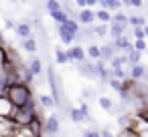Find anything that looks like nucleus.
<instances>
[{"label": "nucleus", "mask_w": 148, "mask_h": 137, "mask_svg": "<svg viewBox=\"0 0 148 137\" xmlns=\"http://www.w3.org/2000/svg\"><path fill=\"white\" fill-rule=\"evenodd\" d=\"M67 55H69V59H71V61H75V63H79V61H85V59H87L85 51H83L79 45L69 47V49H67Z\"/></svg>", "instance_id": "nucleus-11"}, {"label": "nucleus", "mask_w": 148, "mask_h": 137, "mask_svg": "<svg viewBox=\"0 0 148 137\" xmlns=\"http://www.w3.org/2000/svg\"><path fill=\"white\" fill-rule=\"evenodd\" d=\"M85 55H87V59H99V47L97 45H89L87 47V51H85Z\"/></svg>", "instance_id": "nucleus-28"}, {"label": "nucleus", "mask_w": 148, "mask_h": 137, "mask_svg": "<svg viewBox=\"0 0 148 137\" xmlns=\"http://www.w3.org/2000/svg\"><path fill=\"white\" fill-rule=\"evenodd\" d=\"M91 28H93V34H95L97 38H103V36L108 34V22H97V24H91Z\"/></svg>", "instance_id": "nucleus-23"}, {"label": "nucleus", "mask_w": 148, "mask_h": 137, "mask_svg": "<svg viewBox=\"0 0 148 137\" xmlns=\"http://www.w3.org/2000/svg\"><path fill=\"white\" fill-rule=\"evenodd\" d=\"M144 6V0H132V6L130 8H142Z\"/></svg>", "instance_id": "nucleus-40"}, {"label": "nucleus", "mask_w": 148, "mask_h": 137, "mask_svg": "<svg viewBox=\"0 0 148 137\" xmlns=\"http://www.w3.org/2000/svg\"><path fill=\"white\" fill-rule=\"evenodd\" d=\"M77 71H79V75H83V77H87V79H95V77H97L95 63H89L87 59L77 63Z\"/></svg>", "instance_id": "nucleus-4"}, {"label": "nucleus", "mask_w": 148, "mask_h": 137, "mask_svg": "<svg viewBox=\"0 0 148 137\" xmlns=\"http://www.w3.org/2000/svg\"><path fill=\"white\" fill-rule=\"evenodd\" d=\"M14 121L10 117H0V137H12Z\"/></svg>", "instance_id": "nucleus-9"}, {"label": "nucleus", "mask_w": 148, "mask_h": 137, "mask_svg": "<svg viewBox=\"0 0 148 137\" xmlns=\"http://www.w3.org/2000/svg\"><path fill=\"white\" fill-rule=\"evenodd\" d=\"M14 73H16V81H21V83H27V85H31L33 81H35V75L31 73V69H29V65H16L14 67Z\"/></svg>", "instance_id": "nucleus-3"}, {"label": "nucleus", "mask_w": 148, "mask_h": 137, "mask_svg": "<svg viewBox=\"0 0 148 137\" xmlns=\"http://www.w3.org/2000/svg\"><path fill=\"white\" fill-rule=\"evenodd\" d=\"M132 47L144 53V51L148 49V43H146V38H134V43H132Z\"/></svg>", "instance_id": "nucleus-34"}, {"label": "nucleus", "mask_w": 148, "mask_h": 137, "mask_svg": "<svg viewBox=\"0 0 148 137\" xmlns=\"http://www.w3.org/2000/svg\"><path fill=\"white\" fill-rule=\"evenodd\" d=\"M146 75V67H142L140 63L138 65H130V71H128V77H132L134 81H142Z\"/></svg>", "instance_id": "nucleus-13"}, {"label": "nucleus", "mask_w": 148, "mask_h": 137, "mask_svg": "<svg viewBox=\"0 0 148 137\" xmlns=\"http://www.w3.org/2000/svg\"><path fill=\"white\" fill-rule=\"evenodd\" d=\"M12 137H35V133H33L31 125H14Z\"/></svg>", "instance_id": "nucleus-16"}, {"label": "nucleus", "mask_w": 148, "mask_h": 137, "mask_svg": "<svg viewBox=\"0 0 148 137\" xmlns=\"http://www.w3.org/2000/svg\"><path fill=\"white\" fill-rule=\"evenodd\" d=\"M77 22H79V24H93V22H95V12H93V8H89V6L79 8V12H77Z\"/></svg>", "instance_id": "nucleus-6"}, {"label": "nucleus", "mask_w": 148, "mask_h": 137, "mask_svg": "<svg viewBox=\"0 0 148 137\" xmlns=\"http://www.w3.org/2000/svg\"><path fill=\"white\" fill-rule=\"evenodd\" d=\"M21 47L27 51V53H31V55H35V53H39V40L31 34V36H27V38H23V43H21Z\"/></svg>", "instance_id": "nucleus-12"}, {"label": "nucleus", "mask_w": 148, "mask_h": 137, "mask_svg": "<svg viewBox=\"0 0 148 137\" xmlns=\"http://www.w3.org/2000/svg\"><path fill=\"white\" fill-rule=\"evenodd\" d=\"M146 53H148V49H146Z\"/></svg>", "instance_id": "nucleus-49"}, {"label": "nucleus", "mask_w": 148, "mask_h": 137, "mask_svg": "<svg viewBox=\"0 0 148 137\" xmlns=\"http://www.w3.org/2000/svg\"><path fill=\"white\" fill-rule=\"evenodd\" d=\"M67 117H69L73 123H83V121H85V117L81 115V111H79L77 107H69V111H67Z\"/></svg>", "instance_id": "nucleus-21"}, {"label": "nucleus", "mask_w": 148, "mask_h": 137, "mask_svg": "<svg viewBox=\"0 0 148 137\" xmlns=\"http://www.w3.org/2000/svg\"><path fill=\"white\" fill-rule=\"evenodd\" d=\"M55 61L59 63V65H67V63H73L71 59H69V55H67V51H63V49H55Z\"/></svg>", "instance_id": "nucleus-20"}, {"label": "nucleus", "mask_w": 148, "mask_h": 137, "mask_svg": "<svg viewBox=\"0 0 148 137\" xmlns=\"http://www.w3.org/2000/svg\"><path fill=\"white\" fill-rule=\"evenodd\" d=\"M112 45H114V49L120 53V51H128V49H132V40H130V36H126V34H120V36H116V38H112Z\"/></svg>", "instance_id": "nucleus-10"}, {"label": "nucleus", "mask_w": 148, "mask_h": 137, "mask_svg": "<svg viewBox=\"0 0 148 137\" xmlns=\"http://www.w3.org/2000/svg\"><path fill=\"white\" fill-rule=\"evenodd\" d=\"M83 135H85V137H99L101 133H99L97 129H85V131H83Z\"/></svg>", "instance_id": "nucleus-38"}, {"label": "nucleus", "mask_w": 148, "mask_h": 137, "mask_svg": "<svg viewBox=\"0 0 148 137\" xmlns=\"http://www.w3.org/2000/svg\"><path fill=\"white\" fill-rule=\"evenodd\" d=\"M14 103L2 93L0 95V117H12V113H14Z\"/></svg>", "instance_id": "nucleus-5"}, {"label": "nucleus", "mask_w": 148, "mask_h": 137, "mask_svg": "<svg viewBox=\"0 0 148 137\" xmlns=\"http://www.w3.org/2000/svg\"><path fill=\"white\" fill-rule=\"evenodd\" d=\"M12 30L16 32L18 38H27L33 34V24H31V20H23V22H16Z\"/></svg>", "instance_id": "nucleus-7"}, {"label": "nucleus", "mask_w": 148, "mask_h": 137, "mask_svg": "<svg viewBox=\"0 0 148 137\" xmlns=\"http://www.w3.org/2000/svg\"><path fill=\"white\" fill-rule=\"evenodd\" d=\"M126 32V28L122 26V24H118V22H108V34L112 36V38H116V36H120V34H124Z\"/></svg>", "instance_id": "nucleus-18"}, {"label": "nucleus", "mask_w": 148, "mask_h": 137, "mask_svg": "<svg viewBox=\"0 0 148 137\" xmlns=\"http://www.w3.org/2000/svg\"><path fill=\"white\" fill-rule=\"evenodd\" d=\"M144 77H146V81H148V69H146V75H144Z\"/></svg>", "instance_id": "nucleus-47"}, {"label": "nucleus", "mask_w": 148, "mask_h": 137, "mask_svg": "<svg viewBox=\"0 0 148 137\" xmlns=\"http://www.w3.org/2000/svg\"><path fill=\"white\" fill-rule=\"evenodd\" d=\"M97 103H99V107H101L103 111H110V109H112V105H114V101H112L110 97H99V99H97Z\"/></svg>", "instance_id": "nucleus-33"}, {"label": "nucleus", "mask_w": 148, "mask_h": 137, "mask_svg": "<svg viewBox=\"0 0 148 137\" xmlns=\"http://www.w3.org/2000/svg\"><path fill=\"white\" fill-rule=\"evenodd\" d=\"M57 32H59V38H61V43H63V45H67V47H69L71 43H75V32H71L63 22H61V24H57Z\"/></svg>", "instance_id": "nucleus-8"}, {"label": "nucleus", "mask_w": 148, "mask_h": 137, "mask_svg": "<svg viewBox=\"0 0 148 137\" xmlns=\"http://www.w3.org/2000/svg\"><path fill=\"white\" fill-rule=\"evenodd\" d=\"M31 129H33L35 137H37V135H43V117H41V115H37V117L31 121Z\"/></svg>", "instance_id": "nucleus-24"}, {"label": "nucleus", "mask_w": 148, "mask_h": 137, "mask_svg": "<svg viewBox=\"0 0 148 137\" xmlns=\"http://www.w3.org/2000/svg\"><path fill=\"white\" fill-rule=\"evenodd\" d=\"M59 131H61V125H59L57 115H51V117L43 119V135H57Z\"/></svg>", "instance_id": "nucleus-2"}, {"label": "nucleus", "mask_w": 148, "mask_h": 137, "mask_svg": "<svg viewBox=\"0 0 148 137\" xmlns=\"http://www.w3.org/2000/svg\"><path fill=\"white\" fill-rule=\"evenodd\" d=\"M110 77H116V79H126V77H128V73L124 71V67H114V69H110Z\"/></svg>", "instance_id": "nucleus-29"}, {"label": "nucleus", "mask_w": 148, "mask_h": 137, "mask_svg": "<svg viewBox=\"0 0 148 137\" xmlns=\"http://www.w3.org/2000/svg\"><path fill=\"white\" fill-rule=\"evenodd\" d=\"M112 22L122 24L126 30L130 28V24H128V14H126V12H122V10H116V14H112Z\"/></svg>", "instance_id": "nucleus-19"}, {"label": "nucleus", "mask_w": 148, "mask_h": 137, "mask_svg": "<svg viewBox=\"0 0 148 137\" xmlns=\"http://www.w3.org/2000/svg\"><path fill=\"white\" fill-rule=\"evenodd\" d=\"M142 26H144V24H142ZM142 26H130V28H132V36H134V38H146V36H144V28H142Z\"/></svg>", "instance_id": "nucleus-36"}, {"label": "nucleus", "mask_w": 148, "mask_h": 137, "mask_svg": "<svg viewBox=\"0 0 148 137\" xmlns=\"http://www.w3.org/2000/svg\"><path fill=\"white\" fill-rule=\"evenodd\" d=\"M122 4L124 6H132V0H122Z\"/></svg>", "instance_id": "nucleus-45"}, {"label": "nucleus", "mask_w": 148, "mask_h": 137, "mask_svg": "<svg viewBox=\"0 0 148 137\" xmlns=\"http://www.w3.org/2000/svg\"><path fill=\"white\" fill-rule=\"evenodd\" d=\"M99 133H101V135H106V137H108V135H112V129H110V127H103V129H101V131H99Z\"/></svg>", "instance_id": "nucleus-42"}, {"label": "nucleus", "mask_w": 148, "mask_h": 137, "mask_svg": "<svg viewBox=\"0 0 148 137\" xmlns=\"http://www.w3.org/2000/svg\"><path fill=\"white\" fill-rule=\"evenodd\" d=\"M144 22H146V18H144V16H136V14L128 16V24H130V26H142Z\"/></svg>", "instance_id": "nucleus-31"}, {"label": "nucleus", "mask_w": 148, "mask_h": 137, "mask_svg": "<svg viewBox=\"0 0 148 137\" xmlns=\"http://www.w3.org/2000/svg\"><path fill=\"white\" fill-rule=\"evenodd\" d=\"M116 53H118V51L114 49V45H112V43H110V45H101V47H99V59H101V61H106V63H110V59H112Z\"/></svg>", "instance_id": "nucleus-14"}, {"label": "nucleus", "mask_w": 148, "mask_h": 137, "mask_svg": "<svg viewBox=\"0 0 148 137\" xmlns=\"http://www.w3.org/2000/svg\"><path fill=\"white\" fill-rule=\"evenodd\" d=\"M75 4H77V8H85V0H75Z\"/></svg>", "instance_id": "nucleus-43"}, {"label": "nucleus", "mask_w": 148, "mask_h": 137, "mask_svg": "<svg viewBox=\"0 0 148 137\" xmlns=\"http://www.w3.org/2000/svg\"><path fill=\"white\" fill-rule=\"evenodd\" d=\"M142 28H144V36H146V38H148V24H146V22H144V26H142Z\"/></svg>", "instance_id": "nucleus-44"}, {"label": "nucleus", "mask_w": 148, "mask_h": 137, "mask_svg": "<svg viewBox=\"0 0 148 137\" xmlns=\"http://www.w3.org/2000/svg\"><path fill=\"white\" fill-rule=\"evenodd\" d=\"M128 61H126V55H114L112 59H110V69H114V67H124Z\"/></svg>", "instance_id": "nucleus-26"}, {"label": "nucleus", "mask_w": 148, "mask_h": 137, "mask_svg": "<svg viewBox=\"0 0 148 137\" xmlns=\"http://www.w3.org/2000/svg\"><path fill=\"white\" fill-rule=\"evenodd\" d=\"M14 24H16V22H14L12 18H4V28H14Z\"/></svg>", "instance_id": "nucleus-39"}, {"label": "nucleus", "mask_w": 148, "mask_h": 137, "mask_svg": "<svg viewBox=\"0 0 148 137\" xmlns=\"http://www.w3.org/2000/svg\"><path fill=\"white\" fill-rule=\"evenodd\" d=\"M77 109L81 111V115H83V117H85V121H87V119H89V105H87V101H85V99L79 103V107H77Z\"/></svg>", "instance_id": "nucleus-35"}, {"label": "nucleus", "mask_w": 148, "mask_h": 137, "mask_svg": "<svg viewBox=\"0 0 148 137\" xmlns=\"http://www.w3.org/2000/svg\"><path fill=\"white\" fill-rule=\"evenodd\" d=\"M29 69H31V73H33L35 77H41V75H43V61H41L39 57H33L31 63H29Z\"/></svg>", "instance_id": "nucleus-17"}, {"label": "nucleus", "mask_w": 148, "mask_h": 137, "mask_svg": "<svg viewBox=\"0 0 148 137\" xmlns=\"http://www.w3.org/2000/svg\"><path fill=\"white\" fill-rule=\"evenodd\" d=\"M39 103H41L45 109H53V107H55V99H53L51 95H41V97H39Z\"/></svg>", "instance_id": "nucleus-27"}, {"label": "nucleus", "mask_w": 148, "mask_h": 137, "mask_svg": "<svg viewBox=\"0 0 148 137\" xmlns=\"http://www.w3.org/2000/svg\"><path fill=\"white\" fill-rule=\"evenodd\" d=\"M108 85H110V87H112V89H114L116 93H120V91H122V79L110 77V79H108Z\"/></svg>", "instance_id": "nucleus-32"}, {"label": "nucleus", "mask_w": 148, "mask_h": 137, "mask_svg": "<svg viewBox=\"0 0 148 137\" xmlns=\"http://www.w3.org/2000/svg\"><path fill=\"white\" fill-rule=\"evenodd\" d=\"M10 2H12V4H16V2H21V0H10Z\"/></svg>", "instance_id": "nucleus-46"}, {"label": "nucleus", "mask_w": 148, "mask_h": 137, "mask_svg": "<svg viewBox=\"0 0 148 137\" xmlns=\"http://www.w3.org/2000/svg\"><path fill=\"white\" fill-rule=\"evenodd\" d=\"M81 97H83L85 101H87V99H93V97H95V89H93V87H85V89L81 91Z\"/></svg>", "instance_id": "nucleus-37"}, {"label": "nucleus", "mask_w": 148, "mask_h": 137, "mask_svg": "<svg viewBox=\"0 0 148 137\" xmlns=\"http://www.w3.org/2000/svg\"><path fill=\"white\" fill-rule=\"evenodd\" d=\"M85 6H89V8L97 6V0H85Z\"/></svg>", "instance_id": "nucleus-41"}, {"label": "nucleus", "mask_w": 148, "mask_h": 137, "mask_svg": "<svg viewBox=\"0 0 148 137\" xmlns=\"http://www.w3.org/2000/svg\"><path fill=\"white\" fill-rule=\"evenodd\" d=\"M61 8V2L59 0H45V10L47 12H55V10H59Z\"/></svg>", "instance_id": "nucleus-30"}, {"label": "nucleus", "mask_w": 148, "mask_h": 137, "mask_svg": "<svg viewBox=\"0 0 148 137\" xmlns=\"http://www.w3.org/2000/svg\"><path fill=\"white\" fill-rule=\"evenodd\" d=\"M49 16L57 22V24H61V22H65L69 16H67V12L63 10V8H59V10H55V12H49Z\"/></svg>", "instance_id": "nucleus-25"}, {"label": "nucleus", "mask_w": 148, "mask_h": 137, "mask_svg": "<svg viewBox=\"0 0 148 137\" xmlns=\"http://www.w3.org/2000/svg\"><path fill=\"white\" fill-rule=\"evenodd\" d=\"M95 12V20L97 22H110L112 20V12L108 8H99V10H93Z\"/></svg>", "instance_id": "nucleus-22"}, {"label": "nucleus", "mask_w": 148, "mask_h": 137, "mask_svg": "<svg viewBox=\"0 0 148 137\" xmlns=\"http://www.w3.org/2000/svg\"><path fill=\"white\" fill-rule=\"evenodd\" d=\"M4 95L14 103V107H23L27 105L29 101H33V91H31V85L27 83H21V81H12L4 87Z\"/></svg>", "instance_id": "nucleus-1"}, {"label": "nucleus", "mask_w": 148, "mask_h": 137, "mask_svg": "<svg viewBox=\"0 0 148 137\" xmlns=\"http://www.w3.org/2000/svg\"><path fill=\"white\" fill-rule=\"evenodd\" d=\"M21 2H27V0H21Z\"/></svg>", "instance_id": "nucleus-48"}, {"label": "nucleus", "mask_w": 148, "mask_h": 137, "mask_svg": "<svg viewBox=\"0 0 148 137\" xmlns=\"http://www.w3.org/2000/svg\"><path fill=\"white\" fill-rule=\"evenodd\" d=\"M126 61H128V65H138L140 61H142V51H138V49H128L126 51Z\"/></svg>", "instance_id": "nucleus-15"}]
</instances>
